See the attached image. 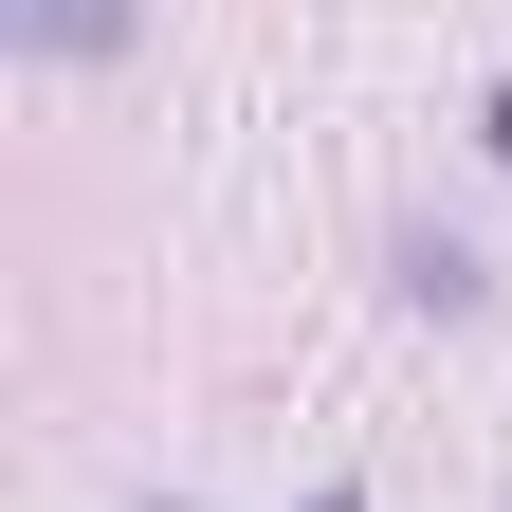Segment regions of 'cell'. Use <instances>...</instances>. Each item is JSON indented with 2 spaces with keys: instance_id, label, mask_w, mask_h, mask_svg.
<instances>
[{
  "instance_id": "obj_1",
  "label": "cell",
  "mask_w": 512,
  "mask_h": 512,
  "mask_svg": "<svg viewBox=\"0 0 512 512\" xmlns=\"http://www.w3.org/2000/svg\"><path fill=\"white\" fill-rule=\"evenodd\" d=\"M19 19H37L55 55H110V37H128V0H19Z\"/></svg>"
}]
</instances>
